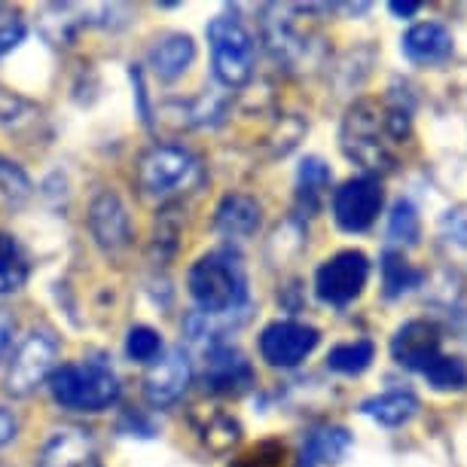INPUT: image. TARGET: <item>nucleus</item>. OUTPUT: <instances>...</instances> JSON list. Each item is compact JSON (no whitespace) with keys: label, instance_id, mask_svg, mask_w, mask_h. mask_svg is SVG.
<instances>
[{"label":"nucleus","instance_id":"obj_24","mask_svg":"<svg viewBox=\"0 0 467 467\" xmlns=\"http://www.w3.org/2000/svg\"><path fill=\"white\" fill-rule=\"evenodd\" d=\"M28 275H31L28 254L16 242V235L0 233V296L22 290Z\"/></svg>","mask_w":467,"mask_h":467},{"label":"nucleus","instance_id":"obj_37","mask_svg":"<svg viewBox=\"0 0 467 467\" xmlns=\"http://www.w3.org/2000/svg\"><path fill=\"white\" fill-rule=\"evenodd\" d=\"M16 434H19V419H16L6 407H0V449L6 443H13Z\"/></svg>","mask_w":467,"mask_h":467},{"label":"nucleus","instance_id":"obj_7","mask_svg":"<svg viewBox=\"0 0 467 467\" xmlns=\"http://www.w3.org/2000/svg\"><path fill=\"white\" fill-rule=\"evenodd\" d=\"M58 342L49 330L34 327L19 346H16L10 367H6L4 388L10 398H28L47 379L56 373Z\"/></svg>","mask_w":467,"mask_h":467},{"label":"nucleus","instance_id":"obj_1","mask_svg":"<svg viewBox=\"0 0 467 467\" xmlns=\"http://www.w3.org/2000/svg\"><path fill=\"white\" fill-rule=\"evenodd\" d=\"M190 296L196 299L199 312L208 315H235L248 312V272L239 254L211 251L192 263L187 275Z\"/></svg>","mask_w":467,"mask_h":467},{"label":"nucleus","instance_id":"obj_10","mask_svg":"<svg viewBox=\"0 0 467 467\" xmlns=\"http://www.w3.org/2000/svg\"><path fill=\"white\" fill-rule=\"evenodd\" d=\"M321 333L312 324L303 321H272L263 327L257 346L260 355L269 367L275 369H294L318 348Z\"/></svg>","mask_w":467,"mask_h":467},{"label":"nucleus","instance_id":"obj_31","mask_svg":"<svg viewBox=\"0 0 467 467\" xmlns=\"http://www.w3.org/2000/svg\"><path fill=\"white\" fill-rule=\"evenodd\" d=\"M0 122H4L6 129L19 131L22 126H34V122H37V110L25 99H19V95L0 92Z\"/></svg>","mask_w":467,"mask_h":467},{"label":"nucleus","instance_id":"obj_19","mask_svg":"<svg viewBox=\"0 0 467 467\" xmlns=\"http://www.w3.org/2000/svg\"><path fill=\"white\" fill-rule=\"evenodd\" d=\"M355 446L348 428L342 425H315L303 437V467H321V464H339Z\"/></svg>","mask_w":467,"mask_h":467},{"label":"nucleus","instance_id":"obj_35","mask_svg":"<svg viewBox=\"0 0 467 467\" xmlns=\"http://www.w3.org/2000/svg\"><path fill=\"white\" fill-rule=\"evenodd\" d=\"M443 235L449 242H455L458 248H467V214L464 211H449L443 217Z\"/></svg>","mask_w":467,"mask_h":467},{"label":"nucleus","instance_id":"obj_4","mask_svg":"<svg viewBox=\"0 0 467 467\" xmlns=\"http://www.w3.org/2000/svg\"><path fill=\"white\" fill-rule=\"evenodd\" d=\"M205 181L199 156L181 144H156L138 162V187L144 196L171 202L178 192L196 190Z\"/></svg>","mask_w":467,"mask_h":467},{"label":"nucleus","instance_id":"obj_33","mask_svg":"<svg viewBox=\"0 0 467 467\" xmlns=\"http://www.w3.org/2000/svg\"><path fill=\"white\" fill-rule=\"evenodd\" d=\"M129 77H131V86H135V101H138V117L144 122L147 129H153V108H150V99H147V83H144V70L138 65L129 67Z\"/></svg>","mask_w":467,"mask_h":467},{"label":"nucleus","instance_id":"obj_9","mask_svg":"<svg viewBox=\"0 0 467 467\" xmlns=\"http://www.w3.org/2000/svg\"><path fill=\"white\" fill-rule=\"evenodd\" d=\"M385 190L382 181L373 174H360V178L346 181L333 192V220L342 233H367L382 214Z\"/></svg>","mask_w":467,"mask_h":467},{"label":"nucleus","instance_id":"obj_12","mask_svg":"<svg viewBox=\"0 0 467 467\" xmlns=\"http://www.w3.org/2000/svg\"><path fill=\"white\" fill-rule=\"evenodd\" d=\"M192 382V367L183 348H169L144 376V398L153 410L174 407Z\"/></svg>","mask_w":467,"mask_h":467},{"label":"nucleus","instance_id":"obj_23","mask_svg":"<svg viewBox=\"0 0 467 467\" xmlns=\"http://www.w3.org/2000/svg\"><path fill=\"white\" fill-rule=\"evenodd\" d=\"M181 233H183V214H181V205L178 202H165L156 214V226H153V254L156 263H169L174 254L181 248Z\"/></svg>","mask_w":467,"mask_h":467},{"label":"nucleus","instance_id":"obj_15","mask_svg":"<svg viewBox=\"0 0 467 467\" xmlns=\"http://www.w3.org/2000/svg\"><path fill=\"white\" fill-rule=\"evenodd\" d=\"M400 52L412 65L437 67L455 56V37L440 22H419L400 37Z\"/></svg>","mask_w":467,"mask_h":467},{"label":"nucleus","instance_id":"obj_22","mask_svg":"<svg viewBox=\"0 0 467 467\" xmlns=\"http://www.w3.org/2000/svg\"><path fill=\"white\" fill-rule=\"evenodd\" d=\"M379 269H382V294H385V299H400L403 294L416 290L421 281H425V272L412 266V263L403 257L400 251H385Z\"/></svg>","mask_w":467,"mask_h":467},{"label":"nucleus","instance_id":"obj_21","mask_svg":"<svg viewBox=\"0 0 467 467\" xmlns=\"http://www.w3.org/2000/svg\"><path fill=\"white\" fill-rule=\"evenodd\" d=\"M330 181H333L330 165L324 160H318V156H306V160L299 162V171H296V205H299V211L315 214V211L321 208V199H324V192H327Z\"/></svg>","mask_w":467,"mask_h":467},{"label":"nucleus","instance_id":"obj_20","mask_svg":"<svg viewBox=\"0 0 467 467\" xmlns=\"http://www.w3.org/2000/svg\"><path fill=\"white\" fill-rule=\"evenodd\" d=\"M421 410V403L410 388H391V391L373 394L360 403V416L373 419L382 428H403L407 421L416 419V412Z\"/></svg>","mask_w":467,"mask_h":467},{"label":"nucleus","instance_id":"obj_27","mask_svg":"<svg viewBox=\"0 0 467 467\" xmlns=\"http://www.w3.org/2000/svg\"><path fill=\"white\" fill-rule=\"evenodd\" d=\"M388 239L403 248H416L421 239V217L410 199H398L388 214Z\"/></svg>","mask_w":467,"mask_h":467},{"label":"nucleus","instance_id":"obj_5","mask_svg":"<svg viewBox=\"0 0 467 467\" xmlns=\"http://www.w3.org/2000/svg\"><path fill=\"white\" fill-rule=\"evenodd\" d=\"M208 43L211 61H214V77L226 89H242L254 77V61H257V43L254 34L244 28L239 16H214L208 22Z\"/></svg>","mask_w":467,"mask_h":467},{"label":"nucleus","instance_id":"obj_25","mask_svg":"<svg viewBox=\"0 0 467 467\" xmlns=\"http://www.w3.org/2000/svg\"><path fill=\"white\" fill-rule=\"evenodd\" d=\"M199 437H202V443H205L208 452L226 455L239 446L242 421L235 416H229V412H223V410H214L211 416H205L199 421Z\"/></svg>","mask_w":467,"mask_h":467},{"label":"nucleus","instance_id":"obj_30","mask_svg":"<svg viewBox=\"0 0 467 467\" xmlns=\"http://www.w3.org/2000/svg\"><path fill=\"white\" fill-rule=\"evenodd\" d=\"M0 196L10 205H22L31 196V178L25 174L22 165H16L6 156H0Z\"/></svg>","mask_w":467,"mask_h":467},{"label":"nucleus","instance_id":"obj_36","mask_svg":"<svg viewBox=\"0 0 467 467\" xmlns=\"http://www.w3.org/2000/svg\"><path fill=\"white\" fill-rule=\"evenodd\" d=\"M25 34H28L25 22H4V25H0V58L10 56L13 49H19Z\"/></svg>","mask_w":467,"mask_h":467},{"label":"nucleus","instance_id":"obj_14","mask_svg":"<svg viewBox=\"0 0 467 467\" xmlns=\"http://www.w3.org/2000/svg\"><path fill=\"white\" fill-rule=\"evenodd\" d=\"M89 233L95 244L108 254H117L131 244V217L117 192L104 190L89 205Z\"/></svg>","mask_w":467,"mask_h":467},{"label":"nucleus","instance_id":"obj_39","mask_svg":"<svg viewBox=\"0 0 467 467\" xmlns=\"http://www.w3.org/2000/svg\"><path fill=\"white\" fill-rule=\"evenodd\" d=\"M388 10H391V16H398V19H412L421 10V4L419 0H391Z\"/></svg>","mask_w":467,"mask_h":467},{"label":"nucleus","instance_id":"obj_16","mask_svg":"<svg viewBox=\"0 0 467 467\" xmlns=\"http://www.w3.org/2000/svg\"><path fill=\"white\" fill-rule=\"evenodd\" d=\"M95 437L86 428H58L43 443L37 455V467H86L92 462Z\"/></svg>","mask_w":467,"mask_h":467},{"label":"nucleus","instance_id":"obj_26","mask_svg":"<svg viewBox=\"0 0 467 467\" xmlns=\"http://www.w3.org/2000/svg\"><path fill=\"white\" fill-rule=\"evenodd\" d=\"M376 360V342L373 339H355V342H339L330 348L327 369L339 376H360L369 364Z\"/></svg>","mask_w":467,"mask_h":467},{"label":"nucleus","instance_id":"obj_13","mask_svg":"<svg viewBox=\"0 0 467 467\" xmlns=\"http://www.w3.org/2000/svg\"><path fill=\"white\" fill-rule=\"evenodd\" d=\"M440 346H443V333L434 321L412 318L391 337V358L394 364L410 369V373H425L440 358Z\"/></svg>","mask_w":467,"mask_h":467},{"label":"nucleus","instance_id":"obj_11","mask_svg":"<svg viewBox=\"0 0 467 467\" xmlns=\"http://www.w3.org/2000/svg\"><path fill=\"white\" fill-rule=\"evenodd\" d=\"M202 382H205V391L217 394V398H239V394L251 391L257 385V373H254L251 360L239 348L217 342L205 355Z\"/></svg>","mask_w":467,"mask_h":467},{"label":"nucleus","instance_id":"obj_6","mask_svg":"<svg viewBox=\"0 0 467 467\" xmlns=\"http://www.w3.org/2000/svg\"><path fill=\"white\" fill-rule=\"evenodd\" d=\"M260 37L266 52L287 70H303L315 61V34L303 28V6H263L260 10Z\"/></svg>","mask_w":467,"mask_h":467},{"label":"nucleus","instance_id":"obj_17","mask_svg":"<svg viewBox=\"0 0 467 467\" xmlns=\"http://www.w3.org/2000/svg\"><path fill=\"white\" fill-rule=\"evenodd\" d=\"M263 223L260 202L248 192H226L214 211V229L229 242L251 239Z\"/></svg>","mask_w":467,"mask_h":467},{"label":"nucleus","instance_id":"obj_38","mask_svg":"<svg viewBox=\"0 0 467 467\" xmlns=\"http://www.w3.org/2000/svg\"><path fill=\"white\" fill-rule=\"evenodd\" d=\"M13 330H16L13 315L6 312V308H0V358H4V351L10 348V342H13Z\"/></svg>","mask_w":467,"mask_h":467},{"label":"nucleus","instance_id":"obj_29","mask_svg":"<svg viewBox=\"0 0 467 467\" xmlns=\"http://www.w3.org/2000/svg\"><path fill=\"white\" fill-rule=\"evenodd\" d=\"M126 355L131 360H140V364H153L162 355V337L147 324H135L126 337Z\"/></svg>","mask_w":467,"mask_h":467},{"label":"nucleus","instance_id":"obj_28","mask_svg":"<svg viewBox=\"0 0 467 467\" xmlns=\"http://www.w3.org/2000/svg\"><path fill=\"white\" fill-rule=\"evenodd\" d=\"M421 376L428 379V385L434 388V391H464L467 388V360L458 355H440Z\"/></svg>","mask_w":467,"mask_h":467},{"label":"nucleus","instance_id":"obj_3","mask_svg":"<svg viewBox=\"0 0 467 467\" xmlns=\"http://www.w3.org/2000/svg\"><path fill=\"white\" fill-rule=\"evenodd\" d=\"M52 398L61 410L70 412H101L119 400V379L99 360L65 364L49 376Z\"/></svg>","mask_w":467,"mask_h":467},{"label":"nucleus","instance_id":"obj_34","mask_svg":"<svg viewBox=\"0 0 467 467\" xmlns=\"http://www.w3.org/2000/svg\"><path fill=\"white\" fill-rule=\"evenodd\" d=\"M119 431L126 437H156V421L150 416H144V412L129 410L119 421Z\"/></svg>","mask_w":467,"mask_h":467},{"label":"nucleus","instance_id":"obj_8","mask_svg":"<svg viewBox=\"0 0 467 467\" xmlns=\"http://www.w3.org/2000/svg\"><path fill=\"white\" fill-rule=\"evenodd\" d=\"M369 278V260L364 251H339L327 257L315 272V294L321 303L346 308L348 303L364 294Z\"/></svg>","mask_w":467,"mask_h":467},{"label":"nucleus","instance_id":"obj_2","mask_svg":"<svg viewBox=\"0 0 467 467\" xmlns=\"http://www.w3.org/2000/svg\"><path fill=\"white\" fill-rule=\"evenodd\" d=\"M339 147L351 162L373 178L398 169V156L391 150L394 140L385 126V108H379L376 101L360 99L346 110L339 129Z\"/></svg>","mask_w":467,"mask_h":467},{"label":"nucleus","instance_id":"obj_32","mask_svg":"<svg viewBox=\"0 0 467 467\" xmlns=\"http://www.w3.org/2000/svg\"><path fill=\"white\" fill-rule=\"evenodd\" d=\"M287 449L278 440H263L254 449H248L242 458H235L233 467H281L285 464Z\"/></svg>","mask_w":467,"mask_h":467},{"label":"nucleus","instance_id":"obj_18","mask_svg":"<svg viewBox=\"0 0 467 467\" xmlns=\"http://www.w3.org/2000/svg\"><path fill=\"white\" fill-rule=\"evenodd\" d=\"M196 61V40L190 34H165L150 47L147 52V65L160 80H178L190 70V65Z\"/></svg>","mask_w":467,"mask_h":467}]
</instances>
